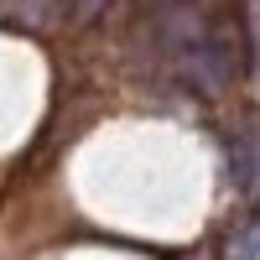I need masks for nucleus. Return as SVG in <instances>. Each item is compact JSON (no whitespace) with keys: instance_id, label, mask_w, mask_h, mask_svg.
<instances>
[{"instance_id":"nucleus-1","label":"nucleus","mask_w":260,"mask_h":260,"mask_svg":"<svg viewBox=\"0 0 260 260\" xmlns=\"http://www.w3.org/2000/svg\"><path fill=\"white\" fill-rule=\"evenodd\" d=\"M104 6H110V0H73V21H94Z\"/></svg>"}]
</instances>
